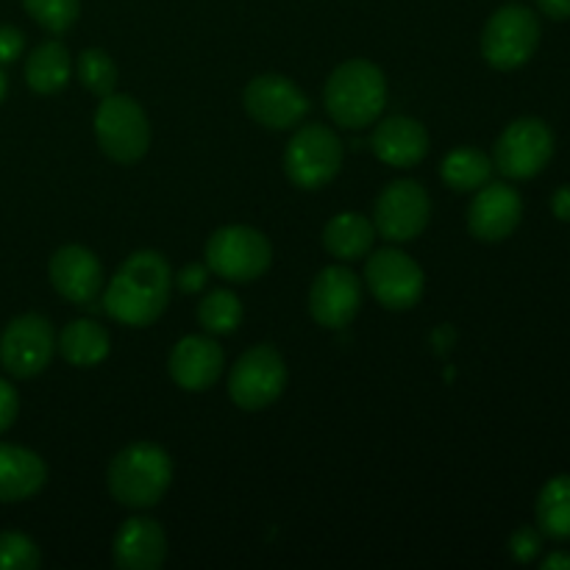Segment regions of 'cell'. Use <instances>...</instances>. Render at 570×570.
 <instances>
[{"mask_svg": "<svg viewBox=\"0 0 570 570\" xmlns=\"http://www.w3.org/2000/svg\"><path fill=\"white\" fill-rule=\"evenodd\" d=\"M173 271L159 250H137L111 276L104 293V309L111 321L145 328L165 315L170 304Z\"/></svg>", "mask_w": 570, "mask_h": 570, "instance_id": "1", "label": "cell"}, {"mask_svg": "<svg viewBox=\"0 0 570 570\" xmlns=\"http://www.w3.org/2000/svg\"><path fill=\"white\" fill-rule=\"evenodd\" d=\"M323 104H326L328 117L340 128L360 131L382 117L384 106H387V78L367 59L343 61L328 76Z\"/></svg>", "mask_w": 570, "mask_h": 570, "instance_id": "2", "label": "cell"}, {"mask_svg": "<svg viewBox=\"0 0 570 570\" xmlns=\"http://www.w3.org/2000/svg\"><path fill=\"white\" fill-rule=\"evenodd\" d=\"M111 499L128 510H150L173 484V460L161 445L131 443L111 460L106 473Z\"/></svg>", "mask_w": 570, "mask_h": 570, "instance_id": "3", "label": "cell"}, {"mask_svg": "<svg viewBox=\"0 0 570 570\" xmlns=\"http://www.w3.org/2000/svg\"><path fill=\"white\" fill-rule=\"evenodd\" d=\"M273 265V245L254 226H223L206 243V267L223 282L248 284Z\"/></svg>", "mask_w": 570, "mask_h": 570, "instance_id": "4", "label": "cell"}, {"mask_svg": "<svg viewBox=\"0 0 570 570\" xmlns=\"http://www.w3.org/2000/svg\"><path fill=\"white\" fill-rule=\"evenodd\" d=\"M95 137L111 161L134 165L150 148V120L131 95H106L95 111Z\"/></svg>", "mask_w": 570, "mask_h": 570, "instance_id": "5", "label": "cell"}, {"mask_svg": "<svg viewBox=\"0 0 570 570\" xmlns=\"http://www.w3.org/2000/svg\"><path fill=\"white\" fill-rule=\"evenodd\" d=\"M345 148L323 122H309L293 134L284 150V173L301 189H321L343 170Z\"/></svg>", "mask_w": 570, "mask_h": 570, "instance_id": "6", "label": "cell"}, {"mask_svg": "<svg viewBox=\"0 0 570 570\" xmlns=\"http://www.w3.org/2000/svg\"><path fill=\"white\" fill-rule=\"evenodd\" d=\"M540 45V20L527 6H504L482 31V56L493 70H518Z\"/></svg>", "mask_w": 570, "mask_h": 570, "instance_id": "7", "label": "cell"}, {"mask_svg": "<svg viewBox=\"0 0 570 570\" xmlns=\"http://www.w3.org/2000/svg\"><path fill=\"white\" fill-rule=\"evenodd\" d=\"M554 156V131L540 117H521L510 122L495 139L493 165L512 181H529L549 167Z\"/></svg>", "mask_w": 570, "mask_h": 570, "instance_id": "8", "label": "cell"}, {"mask_svg": "<svg viewBox=\"0 0 570 570\" xmlns=\"http://www.w3.org/2000/svg\"><path fill=\"white\" fill-rule=\"evenodd\" d=\"M284 387H287V365L273 345L248 348L228 373V395L245 412L276 404Z\"/></svg>", "mask_w": 570, "mask_h": 570, "instance_id": "9", "label": "cell"}, {"mask_svg": "<svg viewBox=\"0 0 570 570\" xmlns=\"http://www.w3.org/2000/svg\"><path fill=\"white\" fill-rule=\"evenodd\" d=\"M365 284L384 309H412L423 298L426 276L423 267L401 248H382L367 254Z\"/></svg>", "mask_w": 570, "mask_h": 570, "instance_id": "10", "label": "cell"}, {"mask_svg": "<svg viewBox=\"0 0 570 570\" xmlns=\"http://www.w3.org/2000/svg\"><path fill=\"white\" fill-rule=\"evenodd\" d=\"M432 217V198L426 187L412 178L387 184L373 206V226L387 243H410L421 237Z\"/></svg>", "mask_w": 570, "mask_h": 570, "instance_id": "11", "label": "cell"}, {"mask_svg": "<svg viewBox=\"0 0 570 570\" xmlns=\"http://www.w3.org/2000/svg\"><path fill=\"white\" fill-rule=\"evenodd\" d=\"M56 354V332L48 317L28 312L14 317L0 334V365L14 379H33Z\"/></svg>", "mask_w": 570, "mask_h": 570, "instance_id": "12", "label": "cell"}, {"mask_svg": "<svg viewBox=\"0 0 570 570\" xmlns=\"http://www.w3.org/2000/svg\"><path fill=\"white\" fill-rule=\"evenodd\" d=\"M245 111L254 117L259 126L273 131H287L304 122L309 111V98L304 89L287 76H256L250 78L243 95Z\"/></svg>", "mask_w": 570, "mask_h": 570, "instance_id": "13", "label": "cell"}, {"mask_svg": "<svg viewBox=\"0 0 570 570\" xmlns=\"http://www.w3.org/2000/svg\"><path fill=\"white\" fill-rule=\"evenodd\" d=\"M362 306V282L348 265H328L309 287V315L323 328L351 326Z\"/></svg>", "mask_w": 570, "mask_h": 570, "instance_id": "14", "label": "cell"}, {"mask_svg": "<svg viewBox=\"0 0 570 570\" xmlns=\"http://www.w3.org/2000/svg\"><path fill=\"white\" fill-rule=\"evenodd\" d=\"M523 217V198L510 184H484L468 206V228L479 243L512 237Z\"/></svg>", "mask_w": 570, "mask_h": 570, "instance_id": "15", "label": "cell"}, {"mask_svg": "<svg viewBox=\"0 0 570 570\" xmlns=\"http://www.w3.org/2000/svg\"><path fill=\"white\" fill-rule=\"evenodd\" d=\"M50 282L53 289L70 304H92L104 293V265L98 256L83 245H65L50 256Z\"/></svg>", "mask_w": 570, "mask_h": 570, "instance_id": "16", "label": "cell"}, {"mask_svg": "<svg viewBox=\"0 0 570 570\" xmlns=\"http://www.w3.org/2000/svg\"><path fill=\"white\" fill-rule=\"evenodd\" d=\"M223 365H226V356L215 340L204 337V334H189L173 345L167 373L187 393H204V390L215 387Z\"/></svg>", "mask_w": 570, "mask_h": 570, "instance_id": "17", "label": "cell"}, {"mask_svg": "<svg viewBox=\"0 0 570 570\" xmlns=\"http://www.w3.org/2000/svg\"><path fill=\"white\" fill-rule=\"evenodd\" d=\"M117 568L122 570H159L167 560V534L154 518H128L115 534Z\"/></svg>", "mask_w": 570, "mask_h": 570, "instance_id": "18", "label": "cell"}, {"mask_svg": "<svg viewBox=\"0 0 570 570\" xmlns=\"http://www.w3.org/2000/svg\"><path fill=\"white\" fill-rule=\"evenodd\" d=\"M371 148L379 161L390 167H415L429 154V131L423 122L406 115L387 117L376 122L371 137Z\"/></svg>", "mask_w": 570, "mask_h": 570, "instance_id": "19", "label": "cell"}, {"mask_svg": "<svg viewBox=\"0 0 570 570\" xmlns=\"http://www.w3.org/2000/svg\"><path fill=\"white\" fill-rule=\"evenodd\" d=\"M45 482H48V465L37 451L0 443V504L33 499Z\"/></svg>", "mask_w": 570, "mask_h": 570, "instance_id": "20", "label": "cell"}, {"mask_svg": "<svg viewBox=\"0 0 570 570\" xmlns=\"http://www.w3.org/2000/svg\"><path fill=\"white\" fill-rule=\"evenodd\" d=\"M376 226L360 212H340L323 228V248L340 262L365 259L376 243Z\"/></svg>", "mask_w": 570, "mask_h": 570, "instance_id": "21", "label": "cell"}, {"mask_svg": "<svg viewBox=\"0 0 570 570\" xmlns=\"http://www.w3.org/2000/svg\"><path fill=\"white\" fill-rule=\"evenodd\" d=\"M56 351L61 354V360L70 362L76 367H92L109 356L111 351V337L98 321H72L61 328V334L56 337Z\"/></svg>", "mask_w": 570, "mask_h": 570, "instance_id": "22", "label": "cell"}, {"mask_svg": "<svg viewBox=\"0 0 570 570\" xmlns=\"http://www.w3.org/2000/svg\"><path fill=\"white\" fill-rule=\"evenodd\" d=\"M70 76H72L70 50H67L59 39L42 42L39 48H33L31 56L26 59V81L37 95L61 92V89L70 83Z\"/></svg>", "mask_w": 570, "mask_h": 570, "instance_id": "23", "label": "cell"}, {"mask_svg": "<svg viewBox=\"0 0 570 570\" xmlns=\"http://www.w3.org/2000/svg\"><path fill=\"white\" fill-rule=\"evenodd\" d=\"M534 518L543 538L560 540V543L570 540V473H560L543 484Z\"/></svg>", "mask_w": 570, "mask_h": 570, "instance_id": "24", "label": "cell"}, {"mask_svg": "<svg viewBox=\"0 0 570 570\" xmlns=\"http://www.w3.org/2000/svg\"><path fill=\"white\" fill-rule=\"evenodd\" d=\"M493 176V161L479 148H454L440 165V178L454 193H476Z\"/></svg>", "mask_w": 570, "mask_h": 570, "instance_id": "25", "label": "cell"}, {"mask_svg": "<svg viewBox=\"0 0 570 570\" xmlns=\"http://www.w3.org/2000/svg\"><path fill=\"white\" fill-rule=\"evenodd\" d=\"M198 323L206 334H215V337L234 334L243 323V304L232 289H212L198 304Z\"/></svg>", "mask_w": 570, "mask_h": 570, "instance_id": "26", "label": "cell"}, {"mask_svg": "<svg viewBox=\"0 0 570 570\" xmlns=\"http://www.w3.org/2000/svg\"><path fill=\"white\" fill-rule=\"evenodd\" d=\"M76 72L81 87H87L89 92L106 98V95L115 92L117 87V65L111 61V56L100 48L83 50L76 59Z\"/></svg>", "mask_w": 570, "mask_h": 570, "instance_id": "27", "label": "cell"}, {"mask_svg": "<svg viewBox=\"0 0 570 570\" xmlns=\"http://www.w3.org/2000/svg\"><path fill=\"white\" fill-rule=\"evenodd\" d=\"M22 6L50 33H65L81 14V0H22Z\"/></svg>", "mask_w": 570, "mask_h": 570, "instance_id": "28", "label": "cell"}, {"mask_svg": "<svg viewBox=\"0 0 570 570\" xmlns=\"http://www.w3.org/2000/svg\"><path fill=\"white\" fill-rule=\"evenodd\" d=\"M42 566L39 546L22 532H0V570H33Z\"/></svg>", "mask_w": 570, "mask_h": 570, "instance_id": "29", "label": "cell"}, {"mask_svg": "<svg viewBox=\"0 0 570 570\" xmlns=\"http://www.w3.org/2000/svg\"><path fill=\"white\" fill-rule=\"evenodd\" d=\"M540 551H543V532H540V529L521 527V529H515V532H512V538H510L512 560L529 566V562L538 560Z\"/></svg>", "mask_w": 570, "mask_h": 570, "instance_id": "30", "label": "cell"}, {"mask_svg": "<svg viewBox=\"0 0 570 570\" xmlns=\"http://www.w3.org/2000/svg\"><path fill=\"white\" fill-rule=\"evenodd\" d=\"M17 415H20V399H17V390L11 387V382L0 379V434L9 432L14 426Z\"/></svg>", "mask_w": 570, "mask_h": 570, "instance_id": "31", "label": "cell"}, {"mask_svg": "<svg viewBox=\"0 0 570 570\" xmlns=\"http://www.w3.org/2000/svg\"><path fill=\"white\" fill-rule=\"evenodd\" d=\"M22 48H26V37L20 28L0 26V65H11L14 59H20Z\"/></svg>", "mask_w": 570, "mask_h": 570, "instance_id": "32", "label": "cell"}, {"mask_svg": "<svg viewBox=\"0 0 570 570\" xmlns=\"http://www.w3.org/2000/svg\"><path fill=\"white\" fill-rule=\"evenodd\" d=\"M206 282H209V267L206 265H187L178 271L176 276V284L181 293H198V289L206 287Z\"/></svg>", "mask_w": 570, "mask_h": 570, "instance_id": "33", "label": "cell"}, {"mask_svg": "<svg viewBox=\"0 0 570 570\" xmlns=\"http://www.w3.org/2000/svg\"><path fill=\"white\" fill-rule=\"evenodd\" d=\"M551 212H554L557 220L570 223V184L554 189V195H551Z\"/></svg>", "mask_w": 570, "mask_h": 570, "instance_id": "34", "label": "cell"}, {"mask_svg": "<svg viewBox=\"0 0 570 570\" xmlns=\"http://www.w3.org/2000/svg\"><path fill=\"white\" fill-rule=\"evenodd\" d=\"M538 9L543 11L549 20H570V0H538Z\"/></svg>", "mask_w": 570, "mask_h": 570, "instance_id": "35", "label": "cell"}, {"mask_svg": "<svg viewBox=\"0 0 570 570\" xmlns=\"http://www.w3.org/2000/svg\"><path fill=\"white\" fill-rule=\"evenodd\" d=\"M540 566L543 570H570V554L568 551H551Z\"/></svg>", "mask_w": 570, "mask_h": 570, "instance_id": "36", "label": "cell"}, {"mask_svg": "<svg viewBox=\"0 0 570 570\" xmlns=\"http://www.w3.org/2000/svg\"><path fill=\"white\" fill-rule=\"evenodd\" d=\"M6 92H9V78H6V72H3V67H0V104H3V98H6Z\"/></svg>", "mask_w": 570, "mask_h": 570, "instance_id": "37", "label": "cell"}]
</instances>
